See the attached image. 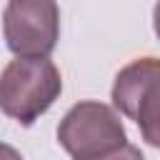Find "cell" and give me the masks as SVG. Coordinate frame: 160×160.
Here are the masks:
<instances>
[{
  "label": "cell",
  "instance_id": "obj_4",
  "mask_svg": "<svg viewBox=\"0 0 160 160\" xmlns=\"http://www.w3.org/2000/svg\"><path fill=\"white\" fill-rule=\"evenodd\" d=\"M2 35L18 58H48L60 38V8L55 0H8Z\"/></svg>",
  "mask_w": 160,
  "mask_h": 160
},
{
  "label": "cell",
  "instance_id": "obj_3",
  "mask_svg": "<svg viewBox=\"0 0 160 160\" xmlns=\"http://www.w3.org/2000/svg\"><path fill=\"white\" fill-rule=\"evenodd\" d=\"M112 105L138 122L148 145L160 148V60L138 58L112 82Z\"/></svg>",
  "mask_w": 160,
  "mask_h": 160
},
{
  "label": "cell",
  "instance_id": "obj_1",
  "mask_svg": "<svg viewBox=\"0 0 160 160\" xmlns=\"http://www.w3.org/2000/svg\"><path fill=\"white\" fill-rule=\"evenodd\" d=\"M62 92V78L50 58H15L0 78V108L20 125H32Z\"/></svg>",
  "mask_w": 160,
  "mask_h": 160
},
{
  "label": "cell",
  "instance_id": "obj_2",
  "mask_svg": "<svg viewBox=\"0 0 160 160\" xmlns=\"http://www.w3.org/2000/svg\"><path fill=\"white\" fill-rule=\"evenodd\" d=\"M58 142L72 160H92L128 142L120 115L98 100L72 105L58 125Z\"/></svg>",
  "mask_w": 160,
  "mask_h": 160
},
{
  "label": "cell",
  "instance_id": "obj_6",
  "mask_svg": "<svg viewBox=\"0 0 160 160\" xmlns=\"http://www.w3.org/2000/svg\"><path fill=\"white\" fill-rule=\"evenodd\" d=\"M152 28H155V35L160 40V0L155 2V10H152Z\"/></svg>",
  "mask_w": 160,
  "mask_h": 160
},
{
  "label": "cell",
  "instance_id": "obj_5",
  "mask_svg": "<svg viewBox=\"0 0 160 160\" xmlns=\"http://www.w3.org/2000/svg\"><path fill=\"white\" fill-rule=\"evenodd\" d=\"M92 160H145V158H142L140 148H135L132 142H125L122 148H118V150H112V152H108V155L92 158Z\"/></svg>",
  "mask_w": 160,
  "mask_h": 160
}]
</instances>
